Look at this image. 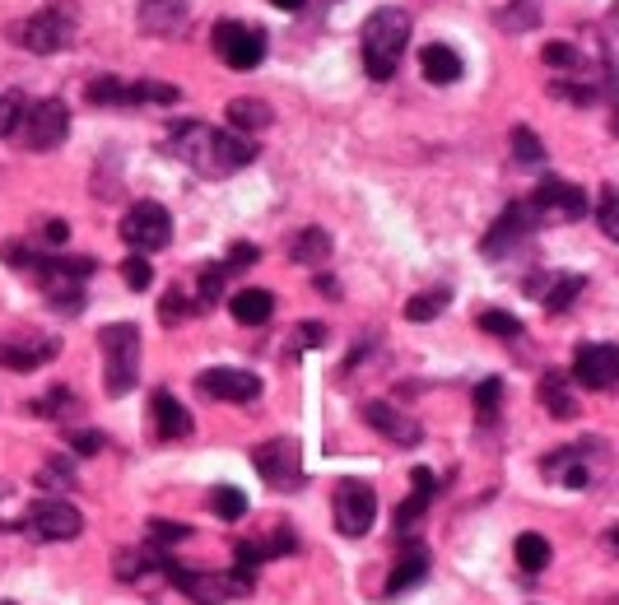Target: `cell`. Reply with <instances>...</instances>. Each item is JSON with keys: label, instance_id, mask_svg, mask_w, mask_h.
I'll return each instance as SVG.
<instances>
[{"label": "cell", "instance_id": "6da1fadb", "mask_svg": "<svg viewBox=\"0 0 619 605\" xmlns=\"http://www.w3.org/2000/svg\"><path fill=\"white\" fill-rule=\"evenodd\" d=\"M168 149L187 163L191 173L210 177V182L243 173V168L256 163V140H247V135H238V131L205 126V121H196V117L177 121L173 131H168Z\"/></svg>", "mask_w": 619, "mask_h": 605}, {"label": "cell", "instance_id": "7a4b0ae2", "mask_svg": "<svg viewBox=\"0 0 619 605\" xmlns=\"http://www.w3.org/2000/svg\"><path fill=\"white\" fill-rule=\"evenodd\" d=\"M359 47H364V70L373 80H391L401 70V56L410 47V14L396 10V5H382L364 19V33H359Z\"/></svg>", "mask_w": 619, "mask_h": 605}, {"label": "cell", "instance_id": "3957f363", "mask_svg": "<svg viewBox=\"0 0 619 605\" xmlns=\"http://www.w3.org/2000/svg\"><path fill=\"white\" fill-rule=\"evenodd\" d=\"M98 345H103L108 396H131L140 382V331H135V322H108L98 331Z\"/></svg>", "mask_w": 619, "mask_h": 605}, {"label": "cell", "instance_id": "277c9868", "mask_svg": "<svg viewBox=\"0 0 619 605\" xmlns=\"http://www.w3.org/2000/svg\"><path fill=\"white\" fill-rule=\"evenodd\" d=\"M5 38L24 52H38V56H52V52H66L75 42V14L66 5H47V10L28 14V19H14L5 28Z\"/></svg>", "mask_w": 619, "mask_h": 605}, {"label": "cell", "instance_id": "5b68a950", "mask_svg": "<svg viewBox=\"0 0 619 605\" xmlns=\"http://www.w3.org/2000/svg\"><path fill=\"white\" fill-rule=\"evenodd\" d=\"M70 135V108L61 98H24V112L14 121L10 140L19 149H56Z\"/></svg>", "mask_w": 619, "mask_h": 605}, {"label": "cell", "instance_id": "8992f818", "mask_svg": "<svg viewBox=\"0 0 619 605\" xmlns=\"http://www.w3.org/2000/svg\"><path fill=\"white\" fill-rule=\"evenodd\" d=\"M163 578L173 582V587H182L191 601L219 605V601H229V596L252 592L256 573H247V568H233V573H205V568H187V564H173V559H163Z\"/></svg>", "mask_w": 619, "mask_h": 605}, {"label": "cell", "instance_id": "52a82bcc", "mask_svg": "<svg viewBox=\"0 0 619 605\" xmlns=\"http://www.w3.org/2000/svg\"><path fill=\"white\" fill-rule=\"evenodd\" d=\"M89 103L94 108H140V103H177L182 89L163 80H117V75H98L89 80Z\"/></svg>", "mask_w": 619, "mask_h": 605}, {"label": "cell", "instance_id": "ba28073f", "mask_svg": "<svg viewBox=\"0 0 619 605\" xmlns=\"http://www.w3.org/2000/svg\"><path fill=\"white\" fill-rule=\"evenodd\" d=\"M210 47L229 70H256L266 61V33L256 24H243V19H224L210 33Z\"/></svg>", "mask_w": 619, "mask_h": 605}, {"label": "cell", "instance_id": "9c48e42d", "mask_svg": "<svg viewBox=\"0 0 619 605\" xmlns=\"http://www.w3.org/2000/svg\"><path fill=\"white\" fill-rule=\"evenodd\" d=\"M536 233H540V215L531 210V201H512L508 210L489 224L485 242H480V252H485L489 261H503V256H512L517 247H526Z\"/></svg>", "mask_w": 619, "mask_h": 605}, {"label": "cell", "instance_id": "30bf717a", "mask_svg": "<svg viewBox=\"0 0 619 605\" xmlns=\"http://www.w3.org/2000/svg\"><path fill=\"white\" fill-rule=\"evenodd\" d=\"M331 503H336V531H340V536L359 540V536H368V531H373V522H377V489L368 480H340Z\"/></svg>", "mask_w": 619, "mask_h": 605}, {"label": "cell", "instance_id": "8fae6325", "mask_svg": "<svg viewBox=\"0 0 619 605\" xmlns=\"http://www.w3.org/2000/svg\"><path fill=\"white\" fill-rule=\"evenodd\" d=\"M122 238L135 252H159V247L173 242V215L159 201H135L122 215Z\"/></svg>", "mask_w": 619, "mask_h": 605}, {"label": "cell", "instance_id": "7c38bea8", "mask_svg": "<svg viewBox=\"0 0 619 605\" xmlns=\"http://www.w3.org/2000/svg\"><path fill=\"white\" fill-rule=\"evenodd\" d=\"M256 475L270 484V489H298L303 484V457H298L294 438H270L252 452Z\"/></svg>", "mask_w": 619, "mask_h": 605}, {"label": "cell", "instance_id": "4fadbf2b", "mask_svg": "<svg viewBox=\"0 0 619 605\" xmlns=\"http://www.w3.org/2000/svg\"><path fill=\"white\" fill-rule=\"evenodd\" d=\"M531 210L540 215V224H573V219L587 215V196L564 177H545L531 196Z\"/></svg>", "mask_w": 619, "mask_h": 605}, {"label": "cell", "instance_id": "5bb4252c", "mask_svg": "<svg viewBox=\"0 0 619 605\" xmlns=\"http://www.w3.org/2000/svg\"><path fill=\"white\" fill-rule=\"evenodd\" d=\"M619 382V350L606 340H587L573 354V387L587 391H610Z\"/></svg>", "mask_w": 619, "mask_h": 605}, {"label": "cell", "instance_id": "9a60e30c", "mask_svg": "<svg viewBox=\"0 0 619 605\" xmlns=\"http://www.w3.org/2000/svg\"><path fill=\"white\" fill-rule=\"evenodd\" d=\"M28 531L38 540H75L84 531V517L66 498H38L28 508Z\"/></svg>", "mask_w": 619, "mask_h": 605}, {"label": "cell", "instance_id": "2e32d148", "mask_svg": "<svg viewBox=\"0 0 619 605\" xmlns=\"http://www.w3.org/2000/svg\"><path fill=\"white\" fill-rule=\"evenodd\" d=\"M196 391L210 396V401H229V405H247L261 396V377L247 373V368H205L196 377Z\"/></svg>", "mask_w": 619, "mask_h": 605}, {"label": "cell", "instance_id": "e0dca14e", "mask_svg": "<svg viewBox=\"0 0 619 605\" xmlns=\"http://www.w3.org/2000/svg\"><path fill=\"white\" fill-rule=\"evenodd\" d=\"M410 484H415V494L396 508V536H415V522L433 508V498H438V489H443L429 466H415V471H410Z\"/></svg>", "mask_w": 619, "mask_h": 605}, {"label": "cell", "instance_id": "ac0fdd59", "mask_svg": "<svg viewBox=\"0 0 619 605\" xmlns=\"http://www.w3.org/2000/svg\"><path fill=\"white\" fill-rule=\"evenodd\" d=\"M191 19L187 0H140V10H135V24L145 28V33H154V38H173V33H182Z\"/></svg>", "mask_w": 619, "mask_h": 605}, {"label": "cell", "instance_id": "d6986e66", "mask_svg": "<svg viewBox=\"0 0 619 605\" xmlns=\"http://www.w3.org/2000/svg\"><path fill=\"white\" fill-rule=\"evenodd\" d=\"M364 419L373 424L377 433H382V438H391V443H401V447H415L419 438H424V429H419L415 419H405L391 401H368L364 405Z\"/></svg>", "mask_w": 619, "mask_h": 605}, {"label": "cell", "instance_id": "ffe728a7", "mask_svg": "<svg viewBox=\"0 0 619 605\" xmlns=\"http://www.w3.org/2000/svg\"><path fill=\"white\" fill-rule=\"evenodd\" d=\"M582 289H587L582 275H559V270H545V275H536V280H526V294L545 298V312H564Z\"/></svg>", "mask_w": 619, "mask_h": 605}, {"label": "cell", "instance_id": "44dd1931", "mask_svg": "<svg viewBox=\"0 0 619 605\" xmlns=\"http://www.w3.org/2000/svg\"><path fill=\"white\" fill-rule=\"evenodd\" d=\"M149 415H154V429L159 438H191V410L177 401L173 391H154V401H149Z\"/></svg>", "mask_w": 619, "mask_h": 605}, {"label": "cell", "instance_id": "7402d4cb", "mask_svg": "<svg viewBox=\"0 0 619 605\" xmlns=\"http://www.w3.org/2000/svg\"><path fill=\"white\" fill-rule=\"evenodd\" d=\"M429 550L424 545H405L401 554H396V564H391V578H387V596H401L410 592V587H419V582L429 578Z\"/></svg>", "mask_w": 619, "mask_h": 605}, {"label": "cell", "instance_id": "603a6c76", "mask_svg": "<svg viewBox=\"0 0 619 605\" xmlns=\"http://www.w3.org/2000/svg\"><path fill=\"white\" fill-rule=\"evenodd\" d=\"M419 66H424V80L429 84H457L461 80V56L447 47V42H429L424 52H419Z\"/></svg>", "mask_w": 619, "mask_h": 605}, {"label": "cell", "instance_id": "cb8c5ba5", "mask_svg": "<svg viewBox=\"0 0 619 605\" xmlns=\"http://www.w3.org/2000/svg\"><path fill=\"white\" fill-rule=\"evenodd\" d=\"M229 308H233V322L266 326L270 312H275V294H270V289H238V294L229 298Z\"/></svg>", "mask_w": 619, "mask_h": 605}, {"label": "cell", "instance_id": "d4e9b609", "mask_svg": "<svg viewBox=\"0 0 619 605\" xmlns=\"http://www.w3.org/2000/svg\"><path fill=\"white\" fill-rule=\"evenodd\" d=\"M540 405H545V410H550L554 419H573L578 415V401H573V382H568L564 373H545L540 377Z\"/></svg>", "mask_w": 619, "mask_h": 605}, {"label": "cell", "instance_id": "484cf974", "mask_svg": "<svg viewBox=\"0 0 619 605\" xmlns=\"http://www.w3.org/2000/svg\"><path fill=\"white\" fill-rule=\"evenodd\" d=\"M270 121H275V112H270V103H261V98H233L229 103V126L238 135L266 131Z\"/></svg>", "mask_w": 619, "mask_h": 605}, {"label": "cell", "instance_id": "4316f807", "mask_svg": "<svg viewBox=\"0 0 619 605\" xmlns=\"http://www.w3.org/2000/svg\"><path fill=\"white\" fill-rule=\"evenodd\" d=\"M52 340H33V345H0V363L14 368V373H28V368H38V363L52 359Z\"/></svg>", "mask_w": 619, "mask_h": 605}, {"label": "cell", "instance_id": "83f0119b", "mask_svg": "<svg viewBox=\"0 0 619 605\" xmlns=\"http://www.w3.org/2000/svg\"><path fill=\"white\" fill-rule=\"evenodd\" d=\"M289 256H294L298 266H322L326 256H331V233L326 229H303L294 238V247H289Z\"/></svg>", "mask_w": 619, "mask_h": 605}, {"label": "cell", "instance_id": "f1b7e54d", "mask_svg": "<svg viewBox=\"0 0 619 605\" xmlns=\"http://www.w3.org/2000/svg\"><path fill=\"white\" fill-rule=\"evenodd\" d=\"M517 564H522L526 573H545V568H550V540L536 536V531L517 536Z\"/></svg>", "mask_w": 619, "mask_h": 605}, {"label": "cell", "instance_id": "f546056e", "mask_svg": "<svg viewBox=\"0 0 619 605\" xmlns=\"http://www.w3.org/2000/svg\"><path fill=\"white\" fill-rule=\"evenodd\" d=\"M224 280H229V266H224V261L201 266V280H196V308H215L219 294H224Z\"/></svg>", "mask_w": 619, "mask_h": 605}, {"label": "cell", "instance_id": "4dcf8cb0", "mask_svg": "<svg viewBox=\"0 0 619 605\" xmlns=\"http://www.w3.org/2000/svg\"><path fill=\"white\" fill-rule=\"evenodd\" d=\"M540 5H545V0H508V10L498 14V28H508V33L536 28L540 24Z\"/></svg>", "mask_w": 619, "mask_h": 605}, {"label": "cell", "instance_id": "1f68e13d", "mask_svg": "<svg viewBox=\"0 0 619 605\" xmlns=\"http://www.w3.org/2000/svg\"><path fill=\"white\" fill-rule=\"evenodd\" d=\"M512 159L522 168H540L545 163V145H540V135L531 126H512Z\"/></svg>", "mask_w": 619, "mask_h": 605}, {"label": "cell", "instance_id": "d6a6232c", "mask_svg": "<svg viewBox=\"0 0 619 605\" xmlns=\"http://www.w3.org/2000/svg\"><path fill=\"white\" fill-rule=\"evenodd\" d=\"M210 508H215V517H224V522H238V517H247V494L233 489V484H219L215 494H210Z\"/></svg>", "mask_w": 619, "mask_h": 605}, {"label": "cell", "instance_id": "836d02e7", "mask_svg": "<svg viewBox=\"0 0 619 605\" xmlns=\"http://www.w3.org/2000/svg\"><path fill=\"white\" fill-rule=\"evenodd\" d=\"M447 298H452L447 289H433V294H415L410 303H405V317H410V322H433V317L447 308Z\"/></svg>", "mask_w": 619, "mask_h": 605}, {"label": "cell", "instance_id": "e575fe53", "mask_svg": "<svg viewBox=\"0 0 619 605\" xmlns=\"http://www.w3.org/2000/svg\"><path fill=\"white\" fill-rule=\"evenodd\" d=\"M145 564H154V568H163V554H149V550H126V554H117V578H145L149 568Z\"/></svg>", "mask_w": 619, "mask_h": 605}, {"label": "cell", "instance_id": "d590c367", "mask_svg": "<svg viewBox=\"0 0 619 605\" xmlns=\"http://www.w3.org/2000/svg\"><path fill=\"white\" fill-rule=\"evenodd\" d=\"M191 317V298L182 294V289H168L163 294V303H159V322L163 326H182Z\"/></svg>", "mask_w": 619, "mask_h": 605}, {"label": "cell", "instance_id": "8d00e7d4", "mask_svg": "<svg viewBox=\"0 0 619 605\" xmlns=\"http://www.w3.org/2000/svg\"><path fill=\"white\" fill-rule=\"evenodd\" d=\"M480 331H489V336H503V340H512V336H522V322H517L512 312L489 308V312H480Z\"/></svg>", "mask_w": 619, "mask_h": 605}, {"label": "cell", "instance_id": "74e56055", "mask_svg": "<svg viewBox=\"0 0 619 605\" xmlns=\"http://www.w3.org/2000/svg\"><path fill=\"white\" fill-rule=\"evenodd\" d=\"M545 66H554V70H568V66H582V52L573 47V42H564V38H554V42H545Z\"/></svg>", "mask_w": 619, "mask_h": 605}, {"label": "cell", "instance_id": "f35d334b", "mask_svg": "<svg viewBox=\"0 0 619 605\" xmlns=\"http://www.w3.org/2000/svg\"><path fill=\"white\" fill-rule=\"evenodd\" d=\"M122 280L131 284L135 294H145L149 284H154V266H149L145 256H126V261H122Z\"/></svg>", "mask_w": 619, "mask_h": 605}, {"label": "cell", "instance_id": "ab89813d", "mask_svg": "<svg viewBox=\"0 0 619 605\" xmlns=\"http://www.w3.org/2000/svg\"><path fill=\"white\" fill-rule=\"evenodd\" d=\"M498 396H503V377H485V382L475 387V410H480L485 419H494Z\"/></svg>", "mask_w": 619, "mask_h": 605}, {"label": "cell", "instance_id": "60d3db41", "mask_svg": "<svg viewBox=\"0 0 619 605\" xmlns=\"http://www.w3.org/2000/svg\"><path fill=\"white\" fill-rule=\"evenodd\" d=\"M187 536H191L187 522H163V517L149 522V540H154V545H177V540H187Z\"/></svg>", "mask_w": 619, "mask_h": 605}, {"label": "cell", "instance_id": "b9f144b4", "mask_svg": "<svg viewBox=\"0 0 619 605\" xmlns=\"http://www.w3.org/2000/svg\"><path fill=\"white\" fill-rule=\"evenodd\" d=\"M596 219H601V233H606V238H619V196H615V187L601 191V210H596Z\"/></svg>", "mask_w": 619, "mask_h": 605}, {"label": "cell", "instance_id": "7bdbcfd3", "mask_svg": "<svg viewBox=\"0 0 619 605\" xmlns=\"http://www.w3.org/2000/svg\"><path fill=\"white\" fill-rule=\"evenodd\" d=\"M38 484L42 489H56V484H75V466H70V461H47V466H42V475H38Z\"/></svg>", "mask_w": 619, "mask_h": 605}, {"label": "cell", "instance_id": "ee69618b", "mask_svg": "<svg viewBox=\"0 0 619 605\" xmlns=\"http://www.w3.org/2000/svg\"><path fill=\"white\" fill-rule=\"evenodd\" d=\"M19 112H24V94H5V98H0V140H10Z\"/></svg>", "mask_w": 619, "mask_h": 605}, {"label": "cell", "instance_id": "f6af8a7d", "mask_svg": "<svg viewBox=\"0 0 619 605\" xmlns=\"http://www.w3.org/2000/svg\"><path fill=\"white\" fill-rule=\"evenodd\" d=\"M256 261H261V247H252V242H233L224 266H229V275H233L238 266H256Z\"/></svg>", "mask_w": 619, "mask_h": 605}, {"label": "cell", "instance_id": "bcb514c9", "mask_svg": "<svg viewBox=\"0 0 619 605\" xmlns=\"http://www.w3.org/2000/svg\"><path fill=\"white\" fill-rule=\"evenodd\" d=\"M326 340V326L322 322H303L294 331V350H312V345H322Z\"/></svg>", "mask_w": 619, "mask_h": 605}, {"label": "cell", "instance_id": "7dc6e473", "mask_svg": "<svg viewBox=\"0 0 619 605\" xmlns=\"http://www.w3.org/2000/svg\"><path fill=\"white\" fill-rule=\"evenodd\" d=\"M70 447H75L80 457H94V452H103V433H94V429L70 433Z\"/></svg>", "mask_w": 619, "mask_h": 605}, {"label": "cell", "instance_id": "c3c4849f", "mask_svg": "<svg viewBox=\"0 0 619 605\" xmlns=\"http://www.w3.org/2000/svg\"><path fill=\"white\" fill-rule=\"evenodd\" d=\"M66 238H70V224H66V219H52V224L42 229V242H47V247H66Z\"/></svg>", "mask_w": 619, "mask_h": 605}, {"label": "cell", "instance_id": "681fc988", "mask_svg": "<svg viewBox=\"0 0 619 605\" xmlns=\"http://www.w3.org/2000/svg\"><path fill=\"white\" fill-rule=\"evenodd\" d=\"M312 284H317V289H322V294H340V284L331 280V275H317V280H312Z\"/></svg>", "mask_w": 619, "mask_h": 605}, {"label": "cell", "instance_id": "f907efd6", "mask_svg": "<svg viewBox=\"0 0 619 605\" xmlns=\"http://www.w3.org/2000/svg\"><path fill=\"white\" fill-rule=\"evenodd\" d=\"M270 5H275V10H303L308 0H270Z\"/></svg>", "mask_w": 619, "mask_h": 605}, {"label": "cell", "instance_id": "816d5d0a", "mask_svg": "<svg viewBox=\"0 0 619 605\" xmlns=\"http://www.w3.org/2000/svg\"><path fill=\"white\" fill-rule=\"evenodd\" d=\"M0 605H14V601H0Z\"/></svg>", "mask_w": 619, "mask_h": 605}]
</instances>
